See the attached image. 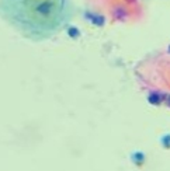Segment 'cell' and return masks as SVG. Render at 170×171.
Returning a JSON list of instances; mask_svg holds the SVG:
<instances>
[{
    "label": "cell",
    "mask_w": 170,
    "mask_h": 171,
    "mask_svg": "<svg viewBox=\"0 0 170 171\" xmlns=\"http://www.w3.org/2000/svg\"><path fill=\"white\" fill-rule=\"evenodd\" d=\"M162 144H163L166 149H170V133L165 135V136L162 138Z\"/></svg>",
    "instance_id": "6da1fadb"
},
{
    "label": "cell",
    "mask_w": 170,
    "mask_h": 171,
    "mask_svg": "<svg viewBox=\"0 0 170 171\" xmlns=\"http://www.w3.org/2000/svg\"><path fill=\"white\" fill-rule=\"evenodd\" d=\"M149 102H152V104H159V102H160V100H159V97H157L156 94H155V95L152 94L151 97H149Z\"/></svg>",
    "instance_id": "7a4b0ae2"
}]
</instances>
